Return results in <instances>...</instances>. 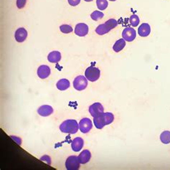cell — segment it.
<instances>
[{
	"instance_id": "1",
	"label": "cell",
	"mask_w": 170,
	"mask_h": 170,
	"mask_svg": "<svg viewBox=\"0 0 170 170\" xmlns=\"http://www.w3.org/2000/svg\"><path fill=\"white\" fill-rule=\"evenodd\" d=\"M79 125L76 120L68 119L64 121L60 126V130L62 133L74 134L78 131Z\"/></svg>"
},
{
	"instance_id": "9",
	"label": "cell",
	"mask_w": 170,
	"mask_h": 170,
	"mask_svg": "<svg viewBox=\"0 0 170 170\" xmlns=\"http://www.w3.org/2000/svg\"><path fill=\"white\" fill-rule=\"evenodd\" d=\"M88 32V26L85 23H79L76 26L75 33L78 36L84 37Z\"/></svg>"
},
{
	"instance_id": "16",
	"label": "cell",
	"mask_w": 170,
	"mask_h": 170,
	"mask_svg": "<svg viewBox=\"0 0 170 170\" xmlns=\"http://www.w3.org/2000/svg\"><path fill=\"white\" fill-rule=\"evenodd\" d=\"M94 122L95 126V127L99 129H101L106 126V122H105L104 117L103 113L101 114V115L95 116L94 117Z\"/></svg>"
},
{
	"instance_id": "4",
	"label": "cell",
	"mask_w": 170,
	"mask_h": 170,
	"mask_svg": "<svg viewBox=\"0 0 170 170\" xmlns=\"http://www.w3.org/2000/svg\"><path fill=\"white\" fill-rule=\"evenodd\" d=\"M88 85V80L85 77L83 76H77L74 79L73 87L77 90H83L86 88Z\"/></svg>"
},
{
	"instance_id": "14",
	"label": "cell",
	"mask_w": 170,
	"mask_h": 170,
	"mask_svg": "<svg viewBox=\"0 0 170 170\" xmlns=\"http://www.w3.org/2000/svg\"><path fill=\"white\" fill-rule=\"evenodd\" d=\"M91 158V154L89 150H83L78 156V159L80 164H86L88 162Z\"/></svg>"
},
{
	"instance_id": "26",
	"label": "cell",
	"mask_w": 170,
	"mask_h": 170,
	"mask_svg": "<svg viewBox=\"0 0 170 170\" xmlns=\"http://www.w3.org/2000/svg\"><path fill=\"white\" fill-rule=\"evenodd\" d=\"M27 0H17V6L19 9H22L25 7L26 4Z\"/></svg>"
},
{
	"instance_id": "12",
	"label": "cell",
	"mask_w": 170,
	"mask_h": 170,
	"mask_svg": "<svg viewBox=\"0 0 170 170\" xmlns=\"http://www.w3.org/2000/svg\"><path fill=\"white\" fill-rule=\"evenodd\" d=\"M38 76L42 79L47 78L50 74V68L48 66H40L38 69Z\"/></svg>"
},
{
	"instance_id": "22",
	"label": "cell",
	"mask_w": 170,
	"mask_h": 170,
	"mask_svg": "<svg viewBox=\"0 0 170 170\" xmlns=\"http://www.w3.org/2000/svg\"><path fill=\"white\" fill-rule=\"evenodd\" d=\"M96 4L100 10H106L108 5L107 0H96Z\"/></svg>"
},
{
	"instance_id": "20",
	"label": "cell",
	"mask_w": 170,
	"mask_h": 170,
	"mask_svg": "<svg viewBox=\"0 0 170 170\" xmlns=\"http://www.w3.org/2000/svg\"><path fill=\"white\" fill-rule=\"evenodd\" d=\"M160 140L164 144H170V131H164L160 135Z\"/></svg>"
},
{
	"instance_id": "3",
	"label": "cell",
	"mask_w": 170,
	"mask_h": 170,
	"mask_svg": "<svg viewBox=\"0 0 170 170\" xmlns=\"http://www.w3.org/2000/svg\"><path fill=\"white\" fill-rule=\"evenodd\" d=\"M100 70L94 66H90L86 69L85 72V76L88 80L91 82H95L100 78Z\"/></svg>"
},
{
	"instance_id": "5",
	"label": "cell",
	"mask_w": 170,
	"mask_h": 170,
	"mask_svg": "<svg viewBox=\"0 0 170 170\" xmlns=\"http://www.w3.org/2000/svg\"><path fill=\"white\" fill-rule=\"evenodd\" d=\"M80 162L76 156H71L66 159V167L68 170H77L80 167Z\"/></svg>"
},
{
	"instance_id": "17",
	"label": "cell",
	"mask_w": 170,
	"mask_h": 170,
	"mask_svg": "<svg viewBox=\"0 0 170 170\" xmlns=\"http://www.w3.org/2000/svg\"><path fill=\"white\" fill-rule=\"evenodd\" d=\"M48 60L49 62L56 63L61 60V54L58 51H53L51 52L48 56Z\"/></svg>"
},
{
	"instance_id": "11",
	"label": "cell",
	"mask_w": 170,
	"mask_h": 170,
	"mask_svg": "<svg viewBox=\"0 0 170 170\" xmlns=\"http://www.w3.org/2000/svg\"><path fill=\"white\" fill-rule=\"evenodd\" d=\"M15 39L19 43H22L24 42L25 39H26L27 37V30H25L23 27H21L17 30V31L15 32Z\"/></svg>"
},
{
	"instance_id": "29",
	"label": "cell",
	"mask_w": 170,
	"mask_h": 170,
	"mask_svg": "<svg viewBox=\"0 0 170 170\" xmlns=\"http://www.w3.org/2000/svg\"><path fill=\"white\" fill-rule=\"evenodd\" d=\"M110 1H111V2H114V1H116V0H110Z\"/></svg>"
},
{
	"instance_id": "15",
	"label": "cell",
	"mask_w": 170,
	"mask_h": 170,
	"mask_svg": "<svg viewBox=\"0 0 170 170\" xmlns=\"http://www.w3.org/2000/svg\"><path fill=\"white\" fill-rule=\"evenodd\" d=\"M151 32V27L147 23L141 24L138 29V33L141 37H147Z\"/></svg>"
},
{
	"instance_id": "10",
	"label": "cell",
	"mask_w": 170,
	"mask_h": 170,
	"mask_svg": "<svg viewBox=\"0 0 170 170\" xmlns=\"http://www.w3.org/2000/svg\"><path fill=\"white\" fill-rule=\"evenodd\" d=\"M38 113L39 116L46 117L53 113V108L52 106H48V105H44L38 109Z\"/></svg>"
},
{
	"instance_id": "24",
	"label": "cell",
	"mask_w": 170,
	"mask_h": 170,
	"mask_svg": "<svg viewBox=\"0 0 170 170\" xmlns=\"http://www.w3.org/2000/svg\"><path fill=\"white\" fill-rule=\"evenodd\" d=\"M130 24H131L133 27H136L137 25L139 24V18L137 15H133L130 17Z\"/></svg>"
},
{
	"instance_id": "19",
	"label": "cell",
	"mask_w": 170,
	"mask_h": 170,
	"mask_svg": "<svg viewBox=\"0 0 170 170\" xmlns=\"http://www.w3.org/2000/svg\"><path fill=\"white\" fill-rule=\"evenodd\" d=\"M126 45V40L124 39H119L116 42L113 46V50L116 53L120 52L124 48Z\"/></svg>"
},
{
	"instance_id": "7",
	"label": "cell",
	"mask_w": 170,
	"mask_h": 170,
	"mask_svg": "<svg viewBox=\"0 0 170 170\" xmlns=\"http://www.w3.org/2000/svg\"><path fill=\"white\" fill-rule=\"evenodd\" d=\"M89 113L93 117L101 115L104 113L103 106L100 103H95L89 107Z\"/></svg>"
},
{
	"instance_id": "27",
	"label": "cell",
	"mask_w": 170,
	"mask_h": 170,
	"mask_svg": "<svg viewBox=\"0 0 170 170\" xmlns=\"http://www.w3.org/2000/svg\"><path fill=\"white\" fill-rule=\"evenodd\" d=\"M70 5L71 6H76L80 2V0H67Z\"/></svg>"
},
{
	"instance_id": "6",
	"label": "cell",
	"mask_w": 170,
	"mask_h": 170,
	"mask_svg": "<svg viewBox=\"0 0 170 170\" xmlns=\"http://www.w3.org/2000/svg\"><path fill=\"white\" fill-rule=\"evenodd\" d=\"M92 127L93 123L90 118H84L80 121V123H79V129L83 134H86V133L89 132L91 130Z\"/></svg>"
},
{
	"instance_id": "18",
	"label": "cell",
	"mask_w": 170,
	"mask_h": 170,
	"mask_svg": "<svg viewBox=\"0 0 170 170\" xmlns=\"http://www.w3.org/2000/svg\"><path fill=\"white\" fill-rule=\"evenodd\" d=\"M57 88L60 90H67L70 87V81L66 78L60 79L56 84Z\"/></svg>"
},
{
	"instance_id": "23",
	"label": "cell",
	"mask_w": 170,
	"mask_h": 170,
	"mask_svg": "<svg viewBox=\"0 0 170 170\" xmlns=\"http://www.w3.org/2000/svg\"><path fill=\"white\" fill-rule=\"evenodd\" d=\"M103 16L104 15L103 12H101V11H100L95 10L91 14V15H90V17L92 18V20H94L95 21H98L102 19V18L103 17Z\"/></svg>"
},
{
	"instance_id": "25",
	"label": "cell",
	"mask_w": 170,
	"mask_h": 170,
	"mask_svg": "<svg viewBox=\"0 0 170 170\" xmlns=\"http://www.w3.org/2000/svg\"><path fill=\"white\" fill-rule=\"evenodd\" d=\"M60 30L62 32H63L65 34L71 33L73 32V28L71 26H70L68 25H62L60 27Z\"/></svg>"
},
{
	"instance_id": "2",
	"label": "cell",
	"mask_w": 170,
	"mask_h": 170,
	"mask_svg": "<svg viewBox=\"0 0 170 170\" xmlns=\"http://www.w3.org/2000/svg\"><path fill=\"white\" fill-rule=\"evenodd\" d=\"M118 25V22L114 19H110L106 21L104 24L100 25L95 29V32L100 35H103L104 34L108 33L111 30L115 28Z\"/></svg>"
},
{
	"instance_id": "28",
	"label": "cell",
	"mask_w": 170,
	"mask_h": 170,
	"mask_svg": "<svg viewBox=\"0 0 170 170\" xmlns=\"http://www.w3.org/2000/svg\"><path fill=\"white\" fill-rule=\"evenodd\" d=\"M85 2H91V1H93V0H85Z\"/></svg>"
},
{
	"instance_id": "8",
	"label": "cell",
	"mask_w": 170,
	"mask_h": 170,
	"mask_svg": "<svg viewBox=\"0 0 170 170\" xmlns=\"http://www.w3.org/2000/svg\"><path fill=\"white\" fill-rule=\"evenodd\" d=\"M136 30L131 28V27H126V28L123 30L122 32L123 39H124L126 41L128 42H132L133 40H134V39L136 38Z\"/></svg>"
},
{
	"instance_id": "21",
	"label": "cell",
	"mask_w": 170,
	"mask_h": 170,
	"mask_svg": "<svg viewBox=\"0 0 170 170\" xmlns=\"http://www.w3.org/2000/svg\"><path fill=\"white\" fill-rule=\"evenodd\" d=\"M105 122H106V124L108 125L110 123H112L114 120V116L112 113L110 112H106L103 113Z\"/></svg>"
},
{
	"instance_id": "13",
	"label": "cell",
	"mask_w": 170,
	"mask_h": 170,
	"mask_svg": "<svg viewBox=\"0 0 170 170\" xmlns=\"http://www.w3.org/2000/svg\"><path fill=\"white\" fill-rule=\"evenodd\" d=\"M83 144H84V141L82 138L80 137H76L73 139V142L71 144V147L72 149H73L74 151H79L82 149Z\"/></svg>"
}]
</instances>
